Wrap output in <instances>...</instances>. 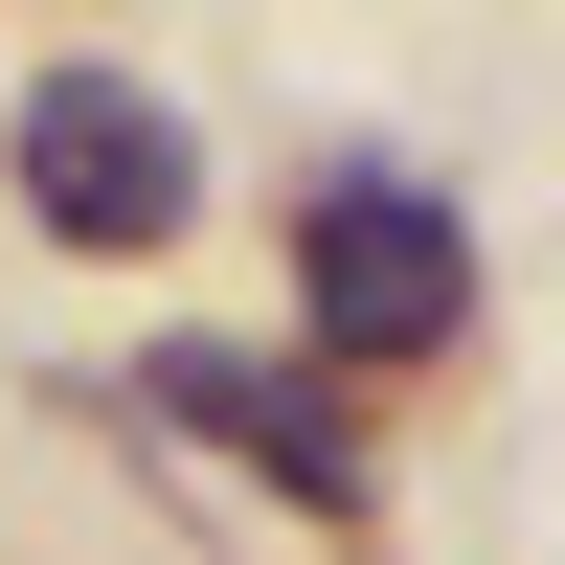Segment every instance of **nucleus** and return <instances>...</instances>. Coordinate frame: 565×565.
I'll list each match as a JSON object with an SVG mask.
<instances>
[{"instance_id": "1", "label": "nucleus", "mask_w": 565, "mask_h": 565, "mask_svg": "<svg viewBox=\"0 0 565 565\" xmlns=\"http://www.w3.org/2000/svg\"><path fill=\"white\" fill-rule=\"evenodd\" d=\"M295 317H317V362H452L476 340V226L430 204V181H385V159H340V181H295Z\"/></svg>"}, {"instance_id": "2", "label": "nucleus", "mask_w": 565, "mask_h": 565, "mask_svg": "<svg viewBox=\"0 0 565 565\" xmlns=\"http://www.w3.org/2000/svg\"><path fill=\"white\" fill-rule=\"evenodd\" d=\"M0 159H23L45 249H181V204H204V136H181V90H136V68H23Z\"/></svg>"}, {"instance_id": "3", "label": "nucleus", "mask_w": 565, "mask_h": 565, "mask_svg": "<svg viewBox=\"0 0 565 565\" xmlns=\"http://www.w3.org/2000/svg\"><path fill=\"white\" fill-rule=\"evenodd\" d=\"M136 407H181L204 452H249V476L317 498V521H362V430L295 385V362H249V340H159V362H136Z\"/></svg>"}]
</instances>
